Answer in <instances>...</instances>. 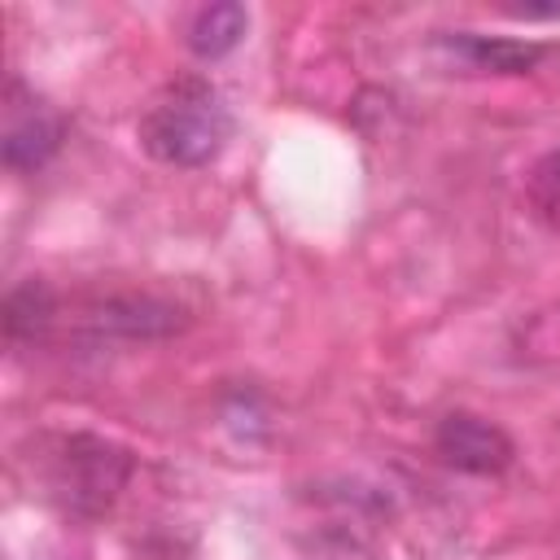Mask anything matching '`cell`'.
Instances as JSON below:
<instances>
[{
  "mask_svg": "<svg viewBox=\"0 0 560 560\" xmlns=\"http://www.w3.org/2000/svg\"><path fill=\"white\" fill-rule=\"evenodd\" d=\"M433 446H438V455H442L451 468L472 472V477H494V472H503V468L512 464V455H516L512 438H508L499 424H490L486 416H472V411H451V416H442V424H438V433H433Z\"/></svg>",
  "mask_w": 560,
  "mask_h": 560,
  "instance_id": "4",
  "label": "cell"
},
{
  "mask_svg": "<svg viewBox=\"0 0 560 560\" xmlns=\"http://www.w3.org/2000/svg\"><path fill=\"white\" fill-rule=\"evenodd\" d=\"M529 197H534L538 214H542L547 223H556V228H560V149H556V153H547V158L534 166Z\"/></svg>",
  "mask_w": 560,
  "mask_h": 560,
  "instance_id": "9",
  "label": "cell"
},
{
  "mask_svg": "<svg viewBox=\"0 0 560 560\" xmlns=\"http://www.w3.org/2000/svg\"><path fill=\"white\" fill-rule=\"evenodd\" d=\"M451 52H459L464 61H472L477 70H494V74H525L542 61V44H525V39H490V35H451L442 39Z\"/></svg>",
  "mask_w": 560,
  "mask_h": 560,
  "instance_id": "7",
  "label": "cell"
},
{
  "mask_svg": "<svg viewBox=\"0 0 560 560\" xmlns=\"http://www.w3.org/2000/svg\"><path fill=\"white\" fill-rule=\"evenodd\" d=\"M245 31H249V9L245 4H236V0L206 4L188 22V48L201 61H219V57H228L245 39Z\"/></svg>",
  "mask_w": 560,
  "mask_h": 560,
  "instance_id": "6",
  "label": "cell"
},
{
  "mask_svg": "<svg viewBox=\"0 0 560 560\" xmlns=\"http://www.w3.org/2000/svg\"><path fill=\"white\" fill-rule=\"evenodd\" d=\"M52 315H57L52 289L31 276V280H22V284L4 298V337H9V341H35V337L48 332Z\"/></svg>",
  "mask_w": 560,
  "mask_h": 560,
  "instance_id": "8",
  "label": "cell"
},
{
  "mask_svg": "<svg viewBox=\"0 0 560 560\" xmlns=\"http://www.w3.org/2000/svg\"><path fill=\"white\" fill-rule=\"evenodd\" d=\"M512 13H521V18H560V4H516Z\"/></svg>",
  "mask_w": 560,
  "mask_h": 560,
  "instance_id": "10",
  "label": "cell"
},
{
  "mask_svg": "<svg viewBox=\"0 0 560 560\" xmlns=\"http://www.w3.org/2000/svg\"><path fill=\"white\" fill-rule=\"evenodd\" d=\"M131 477V455L96 433H70L57 438V455L48 464V494L70 516H105L118 499V490Z\"/></svg>",
  "mask_w": 560,
  "mask_h": 560,
  "instance_id": "2",
  "label": "cell"
},
{
  "mask_svg": "<svg viewBox=\"0 0 560 560\" xmlns=\"http://www.w3.org/2000/svg\"><path fill=\"white\" fill-rule=\"evenodd\" d=\"M88 328L96 337H127V341H158L184 328L179 306L158 302L149 293H127V298H105L88 311Z\"/></svg>",
  "mask_w": 560,
  "mask_h": 560,
  "instance_id": "5",
  "label": "cell"
},
{
  "mask_svg": "<svg viewBox=\"0 0 560 560\" xmlns=\"http://www.w3.org/2000/svg\"><path fill=\"white\" fill-rule=\"evenodd\" d=\"M66 140V118L39 101L35 92H26L22 83H9L4 92V136H0V158L9 171L31 175L39 166H48V158L61 149Z\"/></svg>",
  "mask_w": 560,
  "mask_h": 560,
  "instance_id": "3",
  "label": "cell"
},
{
  "mask_svg": "<svg viewBox=\"0 0 560 560\" xmlns=\"http://www.w3.org/2000/svg\"><path fill=\"white\" fill-rule=\"evenodd\" d=\"M136 131L149 158L166 166H206L232 136V109L210 79L184 74L153 92Z\"/></svg>",
  "mask_w": 560,
  "mask_h": 560,
  "instance_id": "1",
  "label": "cell"
}]
</instances>
